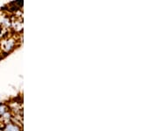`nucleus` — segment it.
Masks as SVG:
<instances>
[{"instance_id":"1","label":"nucleus","mask_w":158,"mask_h":131,"mask_svg":"<svg viewBox=\"0 0 158 131\" xmlns=\"http://www.w3.org/2000/svg\"><path fill=\"white\" fill-rule=\"evenodd\" d=\"M12 47H13V41L11 40H7L3 43V49L6 52L10 51L11 49H12Z\"/></svg>"},{"instance_id":"2","label":"nucleus","mask_w":158,"mask_h":131,"mask_svg":"<svg viewBox=\"0 0 158 131\" xmlns=\"http://www.w3.org/2000/svg\"><path fill=\"white\" fill-rule=\"evenodd\" d=\"M2 131H19V129L18 128V126L13 125L12 123H7Z\"/></svg>"},{"instance_id":"3","label":"nucleus","mask_w":158,"mask_h":131,"mask_svg":"<svg viewBox=\"0 0 158 131\" xmlns=\"http://www.w3.org/2000/svg\"><path fill=\"white\" fill-rule=\"evenodd\" d=\"M6 112H7V108H6V105L0 104V116H2Z\"/></svg>"}]
</instances>
